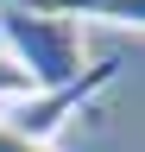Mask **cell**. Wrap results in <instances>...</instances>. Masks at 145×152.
<instances>
[{
  "label": "cell",
  "instance_id": "obj_1",
  "mask_svg": "<svg viewBox=\"0 0 145 152\" xmlns=\"http://www.w3.org/2000/svg\"><path fill=\"white\" fill-rule=\"evenodd\" d=\"M0 38H6V57L32 76V89H57L88 64L82 26L50 7H0Z\"/></svg>",
  "mask_w": 145,
  "mask_h": 152
},
{
  "label": "cell",
  "instance_id": "obj_2",
  "mask_svg": "<svg viewBox=\"0 0 145 152\" xmlns=\"http://www.w3.org/2000/svg\"><path fill=\"white\" fill-rule=\"evenodd\" d=\"M114 83H120V57L82 64V76H69V83H57V89H25L19 102H0V127L19 133V140H32V146H50L69 114L88 108L101 89H114Z\"/></svg>",
  "mask_w": 145,
  "mask_h": 152
},
{
  "label": "cell",
  "instance_id": "obj_3",
  "mask_svg": "<svg viewBox=\"0 0 145 152\" xmlns=\"http://www.w3.org/2000/svg\"><path fill=\"white\" fill-rule=\"evenodd\" d=\"M38 7L63 13V19H107V26H139L145 32V0H38Z\"/></svg>",
  "mask_w": 145,
  "mask_h": 152
},
{
  "label": "cell",
  "instance_id": "obj_4",
  "mask_svg": "<svg viewBox=\"0 0 145 152\" xmlns=\"http://www.w3.org/2000/svg\"><path fill=\"white\" fill-rule=\"evenodd\" d=\"M25 89H32V76H25L19 64H13V57H6V51H0V102H19V95H25Z\"/></svg>",
  "mask_w": 145,
  "mask_h": 152
},
{
  "label": "cell",
  "instance_id": "obj_5",
  "mask_svg": "<svg viewBox=\"0 0 145 152\" xmlns=\"http://www.w3.org/2000/svg\"><path fill=\"white\" fill-rule=\"evenodd\" d=\"M0 152H50V146H32V140H19V133L0 127Z\"/></svg>",
  "mask_w": 145,
  "mask_h": 152
},
{
  "label": "cell",
  "instance_id": "obj_6",
  "mask_svg": "<svg viewBox=\"0 0 145 152\" xmlns=\"http://www.w3.org/2000/svg\"><path fill=\"white\" fill-rule=\"evenodd\" d=\"M0 7H38V0H0Z\"/></svg>",
  "mask_w": 145,
  "mask_h": 152
}]
</instances>
